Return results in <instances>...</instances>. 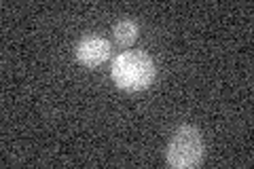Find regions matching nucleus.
<instances>
[{"instance_id": "obj_1", "label": "nucleus", "mask_w": 254, "mask_h": 169, "mask_svg": "<svg viewBox=\"0 0 254 169\" xmlns=\"http://www.w3.org/2000/svg\"><path fill=\"white\" fill-rule=\"evenodd\" d=\"M155 61L144 51H123L113 59L110 78L121 91H144L155 80Z\"/></svg>"}, {"instance_id": "obj_2", "label": "nucleus", "mask_w": 254, "mask_h": 169, "mask_svg": "<svg viewBox=\"0 0 254 169\" xmlns=\"http://www.w3.org/2000/svg\"><path fill=\"white\" fill-rule=\"evenodd\" d=\"M168 165L176 169L197 167L203 161V138L201 131L193 125H180L172 133L168 150H165Z\"/></svg>"}, {"instance_id": "obj_3", "label": "nucleus", "mask_w": 254, "mask_h": 169, "mask_svg": "<svg viewBox=\"0 0 254 169\" xmlns=\"http://www.w3.org/2000/svg\"><path fill=\"white\" fill-rule=\"evenodd\" d=\"M74 57L85 68L102 66L110 59V40L102 34H85L74 47Z\"/></svg>"}, {"instance_id": "obj_4", "label": "nucleus", "mask_w": 254, "mask_h": 169, "mask_svg": "<svg viewBox=\"0 0 254 169\" xmlns=\"http://www.w3.org/2000/svg\"><path fill=\"white\" fill-rule=\"evenodd\" d=\"M140 34V28H138V21L133 19H121L115 23L113 28V36H115V43L119 47H129L136 43V38Z\"/></svg>"}]
</instances>
